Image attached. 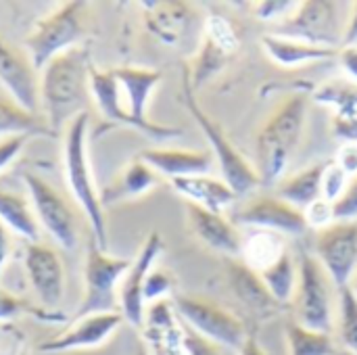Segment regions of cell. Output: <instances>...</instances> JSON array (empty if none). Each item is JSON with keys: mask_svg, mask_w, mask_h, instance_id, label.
Segmentation results:
<instances>
[{"mask_svg": "<svg viewBox=\"0 0 357 355\" xmlns=\"http://www.w3.org/2000/svg\"><path fill=\"white\" fill-rule=\"evenodd\" d=\"M132 259L123 257H111L107 255L96 243L88 247L86 253V266H84V278H86V293L84 299L73 316V320L92 316V314H107L117 312V291L119 285L130 270Z\"/></svg>", "mask_w": 357, "mask_h": 355, "instance_id": "obj_8", "label": "cell"}, {"mask_svg": "<svg viewBox=\"0 0 357 355\" xmlns=\"http://www.w3.org/2000/svg\"><path fill=\"white\" fill-rule=\"evenodd\" d=\"M347 176H357V144H343L335 159Z\"/></svg>", "mask_w": 357, "mask_h": 355, "instance_id": "obj_46", "label": "cell"}, {"mask_svg": "<svg viewBox=\"0 0 357 355\" xmlns=\"http://www.w3.org/2000/svg\"><path fill=\"white\" fill-rule=\"evenodd\" d=\"M90 94L105 119H109L111 123H117V126L138 130L136 121L130 117V113L121 105V90H119V84H117L113 71H98L92 67L90 69Z\"/></svg>", "mask_w": 357, "mask_h": 355, "instance_id": "obj_24", "label": "cell"}, {"mask_svg": "<svg viewBox=\"0 0 357 355\" xmlns=\"http://www.w3.org/2000/svg\"><path fill=\"white\" fill-rule=\"evenodd\" d=\"M234 222L253 230H266L276 234L301 236L310 230L305 213L284 199L276 197H253L236 213Z\"/></svg>", "mask_w": 357, "mask_h": 355, "instance_id": "obj_13", "label": "cell"}, {"mask_svg": "<svg viewBox=\"0 0 357 355\" xmlns=\"http://www.w3.org/2000/svg\"><path fill=\"white\" fill-rule=\"evenodd\" d=\"M228 278H230L232 293L241 299V303H245L251 310V314L259 318H268L276 312L278 303L266 289L259 274L253 272L249 266H245L243 262H232L228 268Z\"/></svg>", "mask_w": 357, "mask_h": 355, "instance_id": "obj_23", "label": "cell"}, {"mask_svg": "<svg viewBox=\"0 0 357 355\" xmlns=\"http://www.w3.org/2000/svg\"><path fill=\"white\" fill-rule=\"evenodd\" d=\"M182 88H184V103H186V109L190 111V115L195 117V121L199 123L203 136L207 138V142L211 144V155L215 157V161L220 163V169H222V180L238 195H247L251 192L253 188H257L261 184L259 180V174L257 169L236 151V146L228 140V136L224 134L222 126L215 123L205 111L203 107L199 105L197 96H195V88L190 86V80H188V73L184 69V82H182Z\"/></svg>", "mask_w": 357, "mask_h": 355, "instance_id": "obj_5", "label": "cell"}, {"mask_svg": "<svg viewBox=\"0 0 357 355\" xmlns=\"http://www.w3.org/2000/svg\"><path fill=\"white\" fill-rule=\"evenodd\" d=\"M284 253H287V247H284L282 234L253 230V234L243 241L241 262L245 266H249L253 272L261 274L272 264H276Z\"/></svg>", "mask_w": 357, "mask_h": 355, "instance_id": "obj_28", "label": "cell"}, {"mask_svg": "<svg viewBox=\"0 0 357 355\" xmlns=\"http://www.w3.org/2000/svg\"><path fill=\"white\" fill-rule=\"evenodd\" d=\"M316 257L337 289L349 287L357 270V220H335L316 232Z\"/></svg>", "mask_w": 357, "mask_h": 355, "instance_id": "obj_11", "label": "cell"}, {"mask_svg": "<svg viewBox=\"0 0 357 355\" xmlns=\"http://www.w3.org/2000/svg\"><path fill=\"white\" fill-rule=\"evenodd\" d=\"M314 100L331 107L335 115H345V113H356L357 111V84L341 77V80H331L322 84L314 92Z\"/></svg>", "mask_w": 357, "mask_h": 355, "instance_id": "obj_33", "label": "cell"}, {"mask_svg": "<svg viewBox=\"0 0 357 355\" xmlns=\"http://www.w3.org/2000/svg\"><path fill=\"white\" fill-rule=\"evenodd\" d=\"M8 255H10V236H8L6 226L0 222V272H2V268H4Z\"/></svg>", "mask_w": 357, "mask_h": 355, "instance_id": "obj_49", "label": "cell"}, {"mask_svg": "<svg viewBox=\"0 0 357 355\" xmlns=\"http://www.w3.org/2000/svg\"><path fill=\"white\" fill-rule=\"evenodd\" d=\"M174 291V276L165 270H151V274L146 276V282H144V301L146 305L149 303H155V301H161V299H172Z\"/></svg>", "mask_w": 357, "mask_h": 355, "instance_id": "obj_39", "label": "cell"}, {"mask_svg": "<svg viewBox=\"0 0 357 355\" xmlns=\"http://www.w3.org/2000/svg\"><path fill=\"white\" fill-rule=\"evenodd\" d=\"M236 355H268V352H266V349H264V347H261L253 337H249V339H247V343L243 345V349H241Z\"/></svg>", "mask_w": 357, "mask_h": 355, "instance_id": "obj_50", "label": "cell"}, {"mask_svg": "<svg viewBox=\"0 0 357 355\" xmlns=\"http://www.w3.org/2000/svg\"><path fill=\"white\" fill-rule=\"evenodd\" d=\"M324 169H326V163L320 161V163H314V165H310V167H305L301 172L284 176L276 184L278 197L303 211L314 201L322 199V176H324Z\"/></svg>", "mask_w": 357, "mask_h": 355, "instance_id": "obj_25", "label": "cell"}, {"mask_svg": "<svg viewBox=\"0 0 357 355\" xmlns=\"http://www.w3.org/2000/svg\"><path fill=\"white\" fill-rule=\"evenodd\" d=\"M138 355H149L146 347H140V349H138Z\"/></svg>", "mask_w": 357, "mask_h": 355, "instance_id": "obj_52", "label": "cell"}, {"mask_svg": "<svg viewBox=\"0 0 357 355\" xmlns=\"http://www.w3.org/2000/svg\"><path fill=\"white\" fill-rule=\"evenodd\" d=\"M297 276H299L297 262L289 251L276 264H272L268 270H264L259 274V278L264 280L266 289L270 291V295L274 297V301L278 305L293 301V295L297 289Z\"/></svg>", "mask_w": 357, "mask_h": 355, "instance_id": "obj_30", "label": "cell"}, {"mask_svg": "<svg viewBox=\"0 0 357 355\" xmlns=\"http://www.w3.org/2000/svg\"><path fill=\"white\" fill-rule=\"evenodd\" d=\"M25 274L36 297L46 308H56L65 293V268L61 255L44 243H29L23 257Z\"/></svg>", "mask_w": 357, "mask_h": 355, "instance_id": "obj_15", "label": "cell"}, {"mask_svg": "<svg viewBox=\"0 0 357 355\" xmlns=\"http://www.w3.org/2000/svg\"><path fill=\"white\" fill-rule=\"evenodd\" d=\"M23 312H25V303L17 295L0 289V322L13 320V318L21 316Z\"/></svg>", "mask_w": 357, "mask_h": 355, "instance_id": "obj_45", "label": "cell"}, {"mask_svg": "<svg viewBox=\"0 0 357 355\" xmlns=\"http://www.w3.org/2000/svg\"><path fill=\"white\" fill-rule=\"evenodd\" d=\"M0 222L8 232L19 234L29 243H38L40 239V224L36 220L31 201L19 192L0 188Z\"/></svg>", "mask_w": 357, "mask_h": 355, "instance_id": "obj_26", "label": "cell"}, {"mask_svg": "<svg viewBox=\"0 0 357 355\" xmlns=\"http://www.w3.org/2000/svg\"><path fill=\"white\" fill-rule=\"evenodd\" d=\"M307 117V96L289 94L270 113L255 138V169L261 184H278L301 142Z\"/></svg>", "mask_w": 357, "mask_h": 355, "instance_id": "obj_2", "label": "cell"}, {"mask_svg": "<svg viewBox=\"0 0 357 355\" xmlns=\"http://www.w3.org/2000/svg\"><path fill=\"white\" fill-rule=\"evenodd\" d=\"M121 94L126 96V111L130 117L136 121L138 132L155 138V140H172L182 136L178 128H167V126H157L146 119V107L151 100L153 90L161 84V71L155 69H142V67H117L111 69Z\"/></svg>", "mask_w": 357, "mask_h": 355, "instance_id": "obj_12", "label": "cell"}, {"mask_svg": "<svg viewBox=\"0 0 357 355\" xmlns=\"http://www.w3.org/2000/svg\"><path fill=\"white\" fill-rule=\"evenodd\" d=\"M341 8L343 4L331 0H305L299 4L291 19L280 23L278 33L305 40L318 46L339 48V44L343 46L347 25V19H343Z\"/></svg>", "mask_w": 357, "mask_h": 355, "instance_id": "obj_9", "label": "cell"}, {"mask_svg": "<svg viewBox=\"0 0 357 355\" xmlns=\"http://www.w3.org/2000/svg\"><path fill=\"white\" fill-rule=\"evenodd\" d=\"M54 136L46 119L38 113H29L15 100L0 98V136Z\"/></svg>", "mask_w": 357, "mask_h": 355, "instance_id": "obj_29", "label": "cell"}, {"mask_svg": "<svg viewBox=\"0 0 357 355\" xmlns=\"http://www.w3.org/2000/svg\"><path fill=\"white\" fill-rule=\"evenodd\" d=\"M161 253H163V239L159 232H151L149 239L144 241L142 249L138 251L136 259H132V266L119 285V291H117L119 314L123 316L126 322H130L136 328H142L144 312H146L144 282Z\"/></svg>", "mask_w": 357, "mask_h": 355, "instance_id": "obj_14", "label": "cell"}, {"mask_svg": "<svg viewBox=\"0 0 357 355\" xmlns=\"http://www.w3.org/2000/svg\"><path fill=\"white\" fill-rule=\"evenodd\" d=\"M333 213L335 220H345V222L357 220V176L349 180V186L341 195V199L333 203Z\"/></svg>", "mask_w": 357, "mask_h": 355, "instance_id": "obj_41", "label": "cell"}, {"mask_svg": "<svg viewBox=\"0 0 357 355\" xmlns=\"http://www.w3.org/2000/svg\"><path fill=\"white\" fill-rule=\"evenodd\" d=\"M261 46L266 54L280 67H301L307 63H318V61L339 56V48L318 46V44L280 36V33L261 36Z\"/></svg>", "mask_w": 357, "mask_h": 355, "instance_id": "obj_21", "label": "cell"}, {"mask_svg": "<svg viewBox=\"0 0 357 355\" xmlns=\"http://www.w3.org/2000/svg\"><path fill=\"white\" fill-rule=\"evenodd\" d=\"M157 184H159V174L153 167H149L142 159H136L121 172V176L117 178V182L113 186L102 190L100 203L109 205L113 201L140 197V195L149 192L151 188H155Z\"/></svg>", "mask_w": 357, "mask_h": 355, "instance_id": "obj_27", "label": "cell"}, {"mask_svg": "<svg viewBox=\"0 0 357 355\" xmlns=\"http://www.w3.org/2000/svg\"><path fill=\"white\" fill-rule=\"evenodd\" d=\"M155 6L157 10H153V19L149 21L151 27L165 42H176L178 36L184 31V25L188 23L192 8H188V4H182V2H165V4H155Z\"/></svg>", "mask_w": 357, "mask_h": 355, "instance_id": "obj_34", "label": "cell"}, {"mask_svg": "<svg viewBox=\"0 0 357 355\" xmlns=\"http://www.w3.org/2000/svg\"><path fill=\"white\" fill-rule=\"evenodd\" d=\"M205 36L209 40H213L220 48H224L226 52H234L238 48V36L236 29L232 27V23L220 15V13H211L205 21Z\"/></svg>", "mask_w": 357, "mask_h": 355, "instance_id": "obj_36", "label": "cell"}, {"mask_svg": "<svg viewBox=\"0 0 357 355\" xmlns=\"http://www.w3.org/2000/svg\"><path fill=\"white\" fill-rule=\"evenodd\" d=\"M299 0H261L255 2V17L261 21H278L284 23L299 8Z\"/></svg>", "mask_w": 357, "mask_h": 355, "instance_id": "obj_38", "label": "cell"}, {"mask_svg": "<svg viewBox=\"0 0 357 355\" xmlns=\"http://www.w3.org/2000/svg\"><path fill=\"white\" fill-rule=\"evenodd\" d=\"M333 134L345 144H357V111L333 115Z\"/></svg>", "mask_w": 357, "mask_h": 355, "instance_id": "obj_43", "label": "cell"}, {"mask_svg": "<svg viewBox=\"0 0 357 355\" xmlns=\"http://www.w3.org/2000/svg\"><path fill=\"white\" fill-rule=\"evenodd\" d=\"M186 220L190 232L205 243L209 249L224 253L228 257H236L243 251V236L234 222L224 218V213L207 211L199 205L188 203L186 207Z\"/></svg>", "mask_w": 357, "mask_h": 355, "instance_id": "obj_19", "label": "cell"}, {"mask_svg": "<svg viewBox=\"0 0 357 355\" xmlns=\"http://www.w3.org/2000/svg\"><path fill=\"white\" fill-rule=\"evenodd\" d=\"M121 322H123V316L119 312L84 316V318L73 320L65 333L44 341L38 349L42 354H65V352L100 347L121 326Z\"/></svg>", "mask_w": 357, "mask_h": 355, "instance_id": "obj_17", "label": "cell"}, {"mask_svg": "<svg viewBox=\"0 0 357 355\" xmlns=\"http://www.w3.org/2000/svg\"><path fill=\"white\" fill-rule=\"evenodd\" d=\"M349 180H351V176H347L337 161H328L324 176H322V199H326L328 203L339 201L341 195L347 190Z\"/></svg>", "mask_w": 357, "mask_h": 355, "instance_id": "obj_37", "label": "cell"}, {"mask_svg": "<svg viewBox=\"0 0 357 355\" xmlns=\"http://www.w3.org/2000/svg\"><path fill=\"white\" fill-rule=\"evenodd\" d=\"M284 335L289 355H335V339L328 333L305 328L293 320L287 324Z\"/></svg>", "mask_w": 357, "mask_h": 355, "instance_id": "obj_32", "label": "cell"}, {"mask_svg": "<svg viewBox=\"0 0 357 355\" xmlns=\"http://www.w3.org/2000/svg\"><path fill=\"white\" fill-rule=\"evenodd\" d=\"M297 289L293 295L295 322L305 328L333 335L337 324L335 285L322 264L312 253H301L297 259Z\"/></svg>", "mask_w": 357, "mask_h": 355, "instance_id": "obj_4", "label": "cell"}, {"mask_svg": "<svg viewBox=\"0 0 357 355\" xmlns=\"http://www.w3.org/2000/svg\"><path fill=\"white\" fill-rule=\"evenodd\" d=\"M230 52H226L224 48H220L213 40H209L207 36L203 38V44L197 52V56L192 59V65H186V73L190 80L192 88L203 86L205 82H209L211 77H215L230 61Z\"/></svg>", "mask_w": 357, "mask_h": 355, "instance_id": "obj_31", "label": "cell"}, {"mask_svg": "<svg viewBox=\"0 0 357 355\" xmlns=\"http://www.w3.org/2000/svg\"><path fill=\"white\" fill-rule=\"evenodd\" d=\"M303 213H305L307 226H310V228H316V232H318V230H322V228H326L328 224H333V222H335L333 203H328L326 199H318V201H314L310 207H305V209H303Z\"/></svg>", "mask_w": 357, "mask_h": 355, "instance_id": "obj_42", "label": "cell"}, {"mask_svg": "<svg viewBox=\"0 0 357 355\" xmlns=\"http://www.w3.org/2000/svg\"><path fill=\"white\" fill-rule=\"evenodd\" d=\"M0 82L13 100L29 113H40V71L29 54L0 38Z\"/></svg>", "mask_w": 357, "mask_h": 355, "instance_id": "obj_16", "label": "cell"}, {"mask_svg": "<svg viewBox=\"0 0 357 355\" xmlns=\"http://www.w3.org/2000/svg\"><path fill=\"white\" fill-rule=\"evenodd\" d=\"M140 331L149 355H186L184 322L176 314L172 299L149 303Z\"/></svg>", "mask_w": 357, "mask_h": 355, "instance_id": "obj_18", "label": "cell"}, {"mask_svg": "<svg viewBox=\"0 0 357 355\" xmlns=\"http://www.w3.org/2000/svg\"><path fill=\"white\" fill-rule=\"evenodd\" d=\"M23 182L40 228H44L59 247L73 251L77 247V224L65 197L38 174H25Z\"/></svg>", "mask_w": 357, "mask_h": 355, "instance_id": "obj_10", "label": "cell"}, {"mask_svg": "<svg viewBox=\"0 0 357 355\" xmlns=\"http://www.w3.org/2000/svg\"><path fill=\"white\" fill-rule=\"evenodd\" d=\"M172 303L184 326L234 354H238L249 339L243 320L211 299L184 293L174 295Z\"/></svg>", "mask_w": 357, "mask_h": 355, "instance_id": "obj_7", "label": "cell"}, {"mask_svg": "<svg viewBox=\"0 0 357 355\" xmlns=\"http://www.w3.org/2000/svg\"><path fill=\"white\" fill-rule=\"evenodd\" d=\"M172 186L192 205H199L207 211L222 213L230 207L236 199V192L220 178L205 174V176H188L172 180Z\"/></svg>", "mask_w": 357, "mask_h": 355, "instance_id": "obj_22", "label": "cell"}, {"mask_svg": "<svg viewBox=\"0 0 357 355\" xmlns=\"http://www.w3.org/2000/svg\"><path fill=\"white\" fill-rule=\"evenodd\" d=\"M27 138L29 136H8V138L0 140V169H4L10 161H15L19 157Z\"/></svg>", "mask_w": 357, "mask_h": 355, "instance_id": "obj_44", "label": "cell"}, {"mask_svg": "<svg viewBox=\"0 0 357 355\" xmlns=\"http://www.w3.org/2000/svg\"><path fill=\"white\" fill-rule=\"evenodd\" d=\"M335 331H337L339 341L343 343V347L354 355H357V299L347 287L339 289Z\"/></svg>", "mask_w": 357, "mask_h": 355, "instance_id": "obj_35", "label": "cell"}, {"mask_svg": "<svg viewBox=\"0 0 357 355\" xmlns=\"http://www.w3.org/2000/svg\"><path fill=\"white\" fill-rule=\"evenodd\" d=\"M337 59H339L347 80L357 84V46H341Z\"/></svg>", "mask_w": 357, "mask_h": 355, "instance_id": "obj_47", "label": "cell"}, {"mask_svg": "<svg viewBox=\"0 0 357 355\" xmlns=\"http://www.w3.org/2000/svg\"><path fill=\"white\" fill-rule=\"evenodd\" d=\"M90 56L84 46H73L54 56L40 71V109L56 134L90 105Z\"/></svg>", "mask_w": 357, "mask_h": 355, "instance_id": "obj_1", "label": "cell"}, {"mask_svg": "<svg viewBox=\"0 0 357 355\" xmlns=\"http://www.w3.org/2000/svg\"><path fill=\"white\" fill-rule=\"evenodd\" d=\"M184 345H186V355H234V352L197 335L188 326H184Z\"/></svg>", "mask_w": 357, "mask_h": 355, "instance_id": "obj_40", "label": "cell"}, {"mask_svg": "<svg viewBox=\"0 0 357 355\" xmlns=\"http://www.w3.org/2000/svg\"><path fill=\"white\" fill-rule=\"evenodd\" d=\"M88 121H90V113L84 111L75 119H71V123L65 128L63 169H65L71 195L75 197L77 205L82 207L92 228L94 243L105 251L107 249V224H105L100 195L96 192L90 163H88Z\"/></svg>", "mask_w": 357, "mask_h": 355, "instance_id": "obj_3", "label": "cell"}, {"mask_svg": "<svg viewBox=\"0 0 357 355\" xmlns=\"http://www.w3.org/2000/svg\"><path fill=\"white\" fill-rule=\"evenodd\" d=\"M349 17L345 25V36H343V46H357V2L349 6Z\"/></svg>", "mask_w": 357, "mask_h": 355, "instance_id": "obj_48", "label": "cell"}, {"mask_svg": "<svg viewBox=\"0 0 357 355\" xmlns=\"http://www.w3.org/2000/svg\"><path fill=\"white\" fill-rule=\"evenodd\" d=\"M140 159L153 167L159 176L169 180L205 176L213 169V155L207 151H184V149H146L140 153Z\"/></svg>", "mask_w": 357, "mask_h": 355, "instance_id": "obj_20", "label": "cell"}, {"mask_svg": "<svg viewBox=\"0 0 357 355\" xmlns=\"http://www.w3.org/2000/svg\"><path fill=\"white\" fill-rule=\"evenodd\" d=\"M351 293H354V297L357 299V270H356V274H354V278H351V282H349V287H347Z\"/></svg>", "mask_w": 357, "mask_h": 355, "instance_id": "obj_51", "label": "cell"}, {"mask_svg": "<svg viewBox=\"0 0 357 355\" xmlns=\"http://www.w3.org/2000/svg\"><path fill=\"white\" fill-rule=\"evenodd\" d=\"M84 8L86 2L69 0L59 4L50 15L42 17L25 40L27 54L38 71H42L54 56L67 52L84 36Z\"/></svg>", "mask_w": 357, "mask_h": 355, "instance_id": "obj_6", "label": "cell"}]
</instances>
